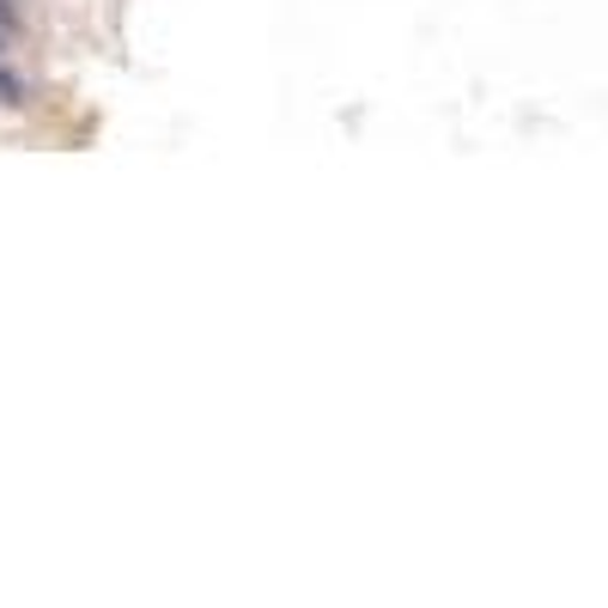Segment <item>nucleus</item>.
I'll use <instances>...</instances> for the list:
<instances>
[{"label":"nucleus","mask_w":608,"mask_h":608,"mask_svg":"<svg viewBox=\"0 0 608 608\" xmlns=\"http://www.w3.org/2000/svg\"><path fill=\"white\" fill-rule=\"evenodd\" d=\"M19 98H25V86H19L7 67H0V104H19Z\"/></svg>","instance_id":"f257e3e1"},{"label":"nucleus","mask_w":608,"mask_h":608,"mask_svg":"<svg viewBox=\"0 0 608 608\" xmlns=\"http://www.w3.org/2000/svg\"><path fill=\"white\" fill-rule=\"evenodd\" d=\"M0 31H13V7L7 0H0Z\"/></svg>","instance_id":"f03ea898"},{"label":"nucleus","mask_w":608,"mask_h":608,"mask_svg":"<svg viewBox=\"0 0 608 608\" xmlns=\"http://www.w3.org/2000/svg\"><path fill=\"white\" fill-rule=\"evenodd\" d=\"M0 43H7V31H0Z\"/></svg>","instance_id":"7ed1b4c3"}]
</instances>
